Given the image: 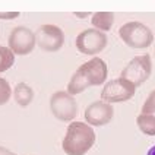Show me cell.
<instances>
[{"instance_id": "obj_7", "label": "cell", "mask_w": 155, "mask_h": 155, "mask_svg": "<svg viewBox=\"0 0 155 155\" xmlns=\"http://www.w3.org/2000/svg\"><path fill=\"white\" fill-rule=\"evenodd\" d=\"M35 43L44 51H57L64 44V32L57 25H41L35 32Z\"/></svg>"}, {"instance_id": "obj_14", "label": "cell", "mask_w": 155, "mask_h": 155, "mask_svg": "<svg viewBox=\"0 0 155 155\" xmlns=\"http://www.w3.org/2000/svg\"><path fill=\"white\" fill-rule=\"evenodd\" d=\"M15 63V54L12 50H9V47L0 45V73L9 70Z\"/></svg>"}, {"instance_id": "obj_10", "label": "cell", "mask_w": 155, "mask_h": 155, "mask_svg": "<svg viewBox=\"0 0 155 155\" xmlns=\"http://www.w3.org/2000/svg\"><path fill=\"white\" fill-rule=\"evenodd\" d=\"M113 116H114L113 105L104 103V101H95L85 108V121L91 127L108 124L111 121Z\"/></svg>"}, {"instance_id": "obj_12", "label": "cell", "mask_w": 155, "mask_h": 155, "mask_svg": "<svg viewBox=\"0 0 155 155\" xmlns=\"http://www.w3.org/2000/svg\"><path fill=\"white\" fill-rule=\"evenodd\" d=\"M13 97H15V101H16L21 107H26L32 103L34 100V91L32 88L25 84V82H19L15 89H13Z\"/></svg>"}, {"instance_id": "obj_6", "label": "cell", "mask_w": 155, "mask_h": 155, "mask_svg": "<svg viewBox=\"0 0 155 155\" xmlns=\"http://www.w3.org/2000/svg\"><path fill=\"white\" fill-rule=\"evenodd\" d=\"M50 110L60 121H72L78 114L76 100L68 91H57L50 98Z\"/></svg>"}, {"instance_id": "obj_8", "label": "cell", "mask_w": 155, "mask_h": 155, "mask_svg": "<svg viewBox=\"0 0 155 155\" xmlns=\"http://www.w3.org/2000/svg\"><path fill=\"white\" fill-rule=\"evenodd\" d=\"M108 43L107 35L97 29H85L76 37V48L86 56H95L101 53Z\"/></svg>"}, {"instance_id": "obj_15", "label": "cell", "mask_w": 155, "mask_h": 155, "mask_svg": "<svg viewBox=\"0 0 155 155\" xmlns=\"http://www.w3.org/2000/svg\"><path fill=\"white\" fill-rule=\"evenodd\" d=\"M12 97V88L5 78H0V105L6 104Z\"/></svg>"}, {"instance_id": "obj_9", "label": "cell", "mask_w": 155, "mask_h": 155, "mask_svg": "<svg viewBox=\"0 0 155 155\" xmlns=\"http://www.w3.org/2000/svg\"><path fill=\"white\" fill-rule=\"evenodd\" d=\"M9 50L13 54L26 56L34 50L35 47V34L26 26H16L9 34Z\"/></svg>"}, {"instance_id": "obj_13", "label": "cell", "mask_w": 155, "mask_h": 155, "mask_svg": "<svg viewBox=\"0 0 155 155\" xmlns=\"http://www.w3.org/2000/svg\"><path fill=\"white\" fill-rule=\"evenodd\" d=\"M136 124L142 133L148 136H155V116L140 113L136 117Z\"/></svg>"}, {"instance_id": "obj_11", "label": "cell", "mask_w": 155, "mask_h": 155, "mask_svg": "<svg viewBox=\"0 0 155 155\" xmlns=\"http://www.w3.org/2000/svg\"><path fill=\"white\" fill-rule=\"evenodd\" d=\"M91 24L94 26V29L105 34L107 31L111 29L113 24H114V13L113 12H95L91 18Z\"/></svg>"}, {"instance_id": "obj_1", "label": "cell", "mask_w": 155, "mask_h": 155, "mask_svg": "<svg viewBox=\"0 0 155 155\" xmlns=\"http://www.w3.org/2000/svg\"><path fill=\"white\" fill-rule=\"evenodd\" d=\"M107 73H108L107 64L101 57H94L85 61L73 73L70 82L68 84V92L73 97L84 92L89 86L103 85L107 79Z\"/></svg>"}, {"instance_id": "obj_5", "label": "cell", "mask_w": 155, "mask_h": 155, "mask_svg": "<svg viewBox=\"0 0 155 155\" xmlns=\"http://www.w3.org/2000/svg\"><path fill=\"white\" fill-rule=\"evenodd\" d=\"M135 89L136 86L123 78L111 79L104 85L103 91H101V101L107 104L129 101L135 95Z\"/></svg>"}, {"instance_id": "obj_4", "label": "cell", "mask_w": 155, "mask_h": 155, "mask_svg": "<svg viewBox=\"0 0 155 155\" xmlns=\"http://www.w3.org/2000/svg\"><path fill=\"white\" fill-rule=\"evenodd\" d=\"M152 73V63H151V56L149 54H142L136 56L129 61V64L121 70V76L123 79L129 81L130 84L135 86L142 85L143 82H147L149 76Z\"/></svg>"}, {"instance_id": "obj_2", "label": "cell", "mask_w": 155, "mask_h": 155, "mask_svg": "<svg viewBox=\"0 0 155 155\" xmlns=\"http://www.w3.org/2000/svg\"><path fill=\"white\" fill-rule=\"evenodd\" d=\"M95 143L94 129L82 121H73L66 129L61 147L68 155H85Z\"/></svg>"}, {"instance_id": "obj_20", "label": "cell", "mask_w": 155, "mask_h": 155, "mask_svg": "<svg viewBox=\"0 0 155 155\" xmlns=\"http://www.w3.org/2000/svg\"><path fill=\"white\" fill-rule=\"evenodd\" d=\"M75 15H76V16L84 18V16H88V15H91V13H79V12H75Z\"/></svg>"}, {"instance_id": "obj_19", "label": "cell", "mask_w": 155, "mask_h": 155, "mask_svg": "<svg viewBox=\"0 0 155 155\" xmlns=\"http://www.w3.org/2000/svg\"><path fill=\"white\" fill-rule=\"evenodd\" d=\"M147 155H155V145L152 148H149V151H148Z\"/></svg>"}, {"instance_id": "obj_16", "label": "cell", "mask_w": 155, "mask_h": 155, "mask_svg": "<svg viewBox=\"0 0 155 155\" xmlns=\"http://www.w3.org/2000/svg\"><path fill=\"white\" fill-rule=\"evenodd\" d=\"M142 113L143 114H152V116H155V89L149 92L148 98L145 100V103L142 105Z\"/></svg>"}, {"instance_id": "obj_17", "label": "cell", "mask_w": 155, "mask_h": 155, "mask_svg": "<svg viewBox=\"0 0 155 155\" xmlns=\"http://www.w3.org/2000/svg\"><path fill=\"white\" fill-rule=\"evenodd\" d=\"M21 15L19 12H0V19H15Z\"/></svg>"}, {"instance_id": "obj_3", "label": "cell", "mask_w": 155, "mask_h": 155, "mask_svg": "<svg viewBox=\"0 0 155 155\" xmlns=\"http://www.w3.org/2000/svg\"><path fill=\"white\" fill-rule=\"evenodd\" d=\"M119 35L126 45L132 48H148L154 41V34L145 24L133 21L119 29Z\"/></svg>"}, {"instance_id": "obj_18", "label": "cell", "mask_w": 155, "mask_h": 155, "mask_svg": "<svg viewBox=\"0 0 155 155\" xmlns=\"http://www.w3.org/2000/svg\"><path fill=\"white\" fill-rule=\"evenodd\" d=\"M0 155H16V154H15V152H12V151H9L8 148L0 147Z\"/></svg>"}]
</instances>
